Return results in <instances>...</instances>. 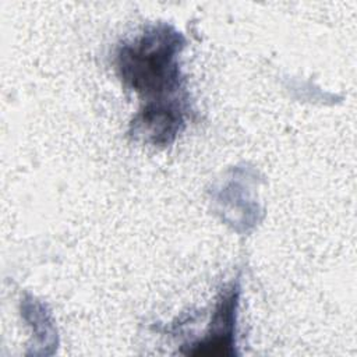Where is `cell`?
Here are the masks:
<instances>
[{
  "mask_svg": "<svg viewBox=\"0 0 357 357\" xmlns=\"http://www.w3.org/2000/svg\"><path fill=\"white\" fill-rule=\"evenodd\" d=\"M181 46V36L166 26L124 45L117 54L121 79L145 96H158L151 105H167L162 103L163 98L180 88L177 54Z\"/></svg>",
  "mask_w": 357,
  "mask_h": 357,
  "instance_id": "6da1fadb",
  "label": "cell"
},
{
  "mask_svg": "<svg viewBox=\"0 0 357 357\" xmlns=\"http://www.w3.org/2000/svg\"><path fill=\"white\" fill-rule=\"evenodd\" d=\"M237 305L238 286L233 283L222 293L211 321L209 332L202 340L194 344L197 350H192L191 354H211V351L215 354V349H218L216 354H233L229 349L234 346Z\"/></svg>",
  "mask_w": 357,
  "mask_h": 357,
  "instance_id": "7a4b0ae2",
  "label": "cell"
}]
</instances>
